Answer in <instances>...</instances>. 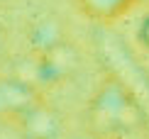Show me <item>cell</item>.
<instances>
[{
    "label": "cell",
    "instance_id": "obj_6",
    "mask_svg": "<svg viewBox=\"0 0 149 139\" xmlns=\"http://www.w3.org/2000/svg\"><path fill=\"white\" fill-rule=\"evenodd\" d=\"M86 8L91 12H98V15H110V12H117L125 8L127 0H83Z\"/></svg>",
    "mask_w": 149,
    "mask_h": 139
},
{
    "label": "cell",
    "instance_id": "obj_9",
    "mask_svg": "<svg viewBox=\"0 0 149 139\" xmlns=\"http://www.w3.org/2000/svg\"><path fill=\"white\" fill-rule=\"evenodd\" d=\"M93 139H113V137H108V134H95Z\"/></svg>",
    "mask_w": 149,
    "mask_h": 139
},
{
    "label": "cell",
    "instance_id": "obj_7",
    "mask_svg": "<svg viewBox=\"0 0 149 139\" xmlns=\"http://www.w3.org/2000/svg\"><path fill=\"white\" fill-rule=\"evenodd\" d=\"M139 42L149 49V15H147L144 20H142V24H139Z\"/></svg>",
    "mask_w": 149,
    "mask_h": 139
},
{
    "label": "cell",
    "instance_id": "obj_3",
    "mask_svg": "<svg viewBox=\"0 0 149 139\" xmlns=\"http://www.w3.org/2000/svg\"><path fill=\"white\" fill-rule=\"evenodd\" d=\"M15 124L22 129V134L27 139H59V132H61L59 117L42 100L34 103Z\"/></svg>",
    "mask_w": 149,
    "mask_h": 139
},
{
    "label": "cell",
    "instance_id": "obj_1",
    "mask_svg": "<svg viewBox=\"0 0 149 139\" xmlns=\"http://www.w3.org/2000/svg\"><path fill=\"white\" fill-rule=\"evenodd\" d=\"M91 120H93V127L98 129L95 134H108L110 137L113 132L130 129L137 122V115H134V107L130 103V98L122 93L120 85L105 83L98 90V95L93 98Z\"/></svg>",
    "mask_w": 149,
    "mask_h": 139
},
{
    "label": "cell",
    "instance_id": "obj_4",
    "mask_svg": "<svg viewBox=\"0 0 149 139\" xmlns=\"http://www.w3.org/2000/svg\"><path fill=\"white\" fill-rule=\"evenodd\" d=\"M76 64L78 56L73 51V47L61 42L49 51L37 54V76H39V81H61L76 68Z\"/></svg>",
    "mask_w": 149,
    "mask_h": 139
},
{
    "label": "cell",
    "instance_id": "obj_5",
    "mask_svg": "<svg viewBox=\"0 0 149 139\" xmlns=\"http://www.w3.org/2000/svg\"><path fill=\"white\" fill-rule=\"evenodd\" d=\"M61 42H64V27L56 20H42L32 29V44H34L37 54H44Z\"/></svg>",
    "mask_w": 149,
    "mask_h": 139
},
{
    "label": "cell",
    "instance_id": "obj_2",
    "mask_svg": "<svg viewBox=\"0 0 149 139\" xmlns=\"http://www.w3.org/2000/svg\"><path fill=\"white\" fill-rule=\"evenodd\" d=\"M34 103H39V95L32 83L17 76L0 78V120L17 122Z\"/></svg>",
    "mask_w": 149,
    "mask_h": 139
},
{
    "label": "cell",
    "instance_id": "obj_8",
    "mask_svg": "<svg viewBox=\"0 0 149 139\" xmlns=\"http://www.w3.org/2000/svg\"><path fill=\"white\" fill-rule=\"evenodd\" d=\"M5 49H8V42H5V32L0 29V59L5 56Z\"/></svg>",
    "mask_w": 149,
    "mask_h": 139
}]
</instances>
